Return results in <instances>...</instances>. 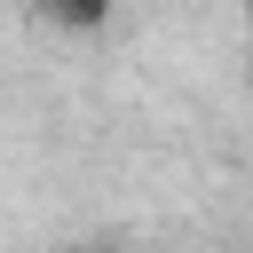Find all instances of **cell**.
Returning <instances> with one entry per match:
<instances>
[{"instance_id":"obj_1","label":"cell","mask_w":253,"mask_h":253,"mask_svg":"<svg viewBox=\"0 0 253 253\" xmlns=\"http://www.w3.org/2000/svg\"><path fill=\"white\" fill-rule=\"evenodd\" d=\"M47 16H55L63 32H95V24L111 16V0H47Z\"/></svg>"},{"instance_id":"obj_2","label":"cell","mask_w":253,"mask_h":253,"mask_svg":"<svg viewBox=\"0 0 253 253\" xmlns=\"http://www.w3.org/2000/svg\"><path fill=\"white\" fill-rule=\"evenodd\" d=\"M245 32H253V0H245Z\"/></svg>"}]
</instances>
